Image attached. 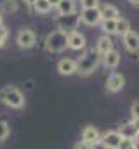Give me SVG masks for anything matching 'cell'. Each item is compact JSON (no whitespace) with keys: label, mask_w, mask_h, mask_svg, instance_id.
Listing matches in <instances>:
<instances>
[{"label":"cell","mask_w":139,"mask_h":149,"mask_svg":"<svg viewBox=\"0 0 139 149\" xmlns=\"http://www.w3.org/2000/svg\"><path fill=\"white\" fill-rule=\"evenodd\" d=\"M103 21V31L104 35H117L115 33V19H101Z\"/></svg>","instance_id":"obj_22"},{"label":"cell","mask_w":139,"mask_h":149,"mask_svg":"<svg viewBox=\"0 0 139 149\" xmlns=\"http://www.w3.org/2000/svg\"><path fill=\"white\" fill-rule=\"evenodd\" d=\"M0 102H4L5 106H9L12 109H21L25 106V95L19 88L7 85L0 90Z\"/></svg>","instance_id":"obj_2"},{"label":"cell","mask_w":139,"mask_h":149,"mask_svg":"<svg viewBox=\"0 0 139 149\" xmlns=\"http://www.w3.org/2000/svg\"><path fill=\"white\" fill-rule=\"evenodd\" d=\"M117 149H138V139H125L122 137Z\"/></svg>","instance_id":"obj_21"},{"label":"cell","mask_w":139,"mask_h":149,"mask_svg":"<svg viewBox=\"0 0 139 149\" xmlns=\"http://www.w3.org/2000/svg\"><path fill=\"white\" fill-rule=\"evenodd\" d=\"M101 141H103V144L108 149H117L118 144H120V141H122V137H120V134L117 130H111V132H106L104 134Z\"/></svg>","instance_id":"obj_12"},{"label":"cell","mask_w":139,"mask_h":149,"mask_svg":"<svg viewBox=\"0 0 139 149\" xmlns=\"http://www.w3.org/2000/svg\"><path fill=\"white\" fill-rule=\"evenodd\" d=\"M91 149H108V148L104 146L103 141L99 139V141H96V142H92V144H91Z\"/></svg>","instance_id":"obj_27"},{"label":"cell","mask_w":139,"mask_h":149,"mask_svg":"<svg viewBox=\"0 0 139 149\" xmlns=\"http://www.w3.org/2000/svg\"><path fill=\"white\" fill-rule=\"evenodd\" d=\"M37 43V35L32 30H21L18 33V45L21 49H33Z\"/></svg>","instance_id":"obj_7"},{"label":"cell","mask_w":139,"mask_h":149,"mask_svg":"<svg viewBox=\"0 0 139 149\" xmlns=\"http://www.w3.org/2000/svg\"><path fill=\"white\" fill-rule=\"evenodd\" d=\"M66 37H68V47L70 49H73V50H82V49H85L87 40H85V35H84V33H80V31H71Z\"/></svg>","instance_id":"obj_8"},{"label":"cell","mask_w":139,"mask_h":149,"mask_svg":"<svg viewBox=\"0 0 139 149\" xmlns=\"http://www.w3.org/2000/svg\"><path fill=\"white\" fill-rule=\"evenodd\" d=\"M99 7V0H82V9H96Z\"/></svg>","instance_id":"obj_25"},{"label":"cell","mask_w":139,"mask_h":149,"mask_svg":"<svg viewBox=\"0 0 139 149\" xmlns=\"http://www.w3.org/2000/svg\"><path fill=\"white\" fill-rule=\"evenodd\" d=\"M138 109H139V102L134 101L132 106H131V123H136V125H138V118H139Z\"/></svg>","instance_id":"obj_24"},{"label":"cell","mask_w":139,"mask_h":149,"mask_svg":"<svg viewBox=\"0 0 139 149\" xmlns=\"http://www.w3.org/2000/svg\"><path fill=\"white\" fill-rule=\"evenodd\" d=\"M26 90H33V81H32V80L26 81Z\"/></svg>","instance_id":"obj_29"},{"label":"cell","mask_w":139,"mask_h":149,"mask_svg":"<svg viewBox=\"0 0 139 149\" xmlns=\"http://www.w3.org/2000/svg\"><path fill=\"white\" fill-rule=\"evenodd\" d=\"M0 12H4V14H14V12H18V2L16 0H4Z\"/></svg>","instance_id":"obj_19"},{"label":"cell","mask_w":139,"mask_h":149,"mask_svg":"<svg viewBox=\"0 0 139 149\" xmlns=\"http://www.w3.org/2000/svg\"><path fill=\"white\" fill-rule=\"evenodd\" d=\"M9 132H11L9 123L5 120H0V141H5L9 137Z\"/></svg>","instance_id":"obj_23"},{"label":"cell","mask_w":139,"mask_h":149,"mask_svg":"<svg viewBox=\"0 0 139 149\" xmlns=\"http://www.w3.org/2000/svg\"><path fill=\"white\" fill-rule=\"evenodd\" d=\"M124 43H125L127 50H131V52H138V49H139V35H138V31L129 30V31L124 35Z\"/></svg>","instance_id":"obj_11"},{"label":"cell","mask_w":139,"mask_h":149,"mask_svg":"<svg viewBox=\"0 0 139 149\" xmlns=\"http://www.w3.org/2000/svg\"><path fill=\"white\" fill-rule=\"evenodd\" d=\"M80 21L87 26H96L101 23V14H99V9H84L82 14H80Z\"/></svg>","instance_id":"obj_6"},{"label":"cell","mask_w":139,"mask_h":149,"mask_svg":"<svg viewBox=\"0 0 139 149\" xmlns=\"http://www.w3.org/2000/svg\"><path fill=\"white\" fill-rule=\"evenodd\" d=\"M0 24H2V12H0Z\"/></svg>","instance_id":"obj_33"},{"label":"cell","mask_w":139,"mask_h":149,"mask_svg":"<svg viewBox=\"0 0 139 149\" xmlns=\"http://www.w3.org/2000/svg\"><path fill=\"white\" fill-rule=\"evenodd\" d=\"M124 85H125V78H124V74L117 73V71H113V73L108 76V80H106V90L111 92V94L120 92V90L124 88Z\"/></svg>","instance_id":"obj_5"},{"label":"cell","mask_w":139,"mask_h":149,"mask_svg":"<svg viewBox=\"0 0 139 149\" xmlns=\"http://www.w3.org/2000/svg\"><path fill=\"white\" fill-rule=\"evenodd\" d=\"M33 7H35V10H37V12H40V14H47V12L52 9V7H51V3H49L47 0H35Z\"/></svg>","instance_id":"obj_20"},{"label":"cell","mask_w":139,"mask_h":149,"mask_svg":"<svg viewBox=\"0 0 139 149\" xmlns=\"http://www.w3.org/2000/svg\"><path fill=\"white\" fill-rule=\"evenodd\" d=\"M129 2H131L132 5H136V7H138V2H139V0H129Z\"/></svg>","instance_id":"obj_32"},{"label":"cell","mask_w":139,"mask_h":149,"mask_svg":"<svg viewBox=\"0 0 139 149\" xmlns=\"http://www.w3.org/2000/svg\"><path fill=\"white\" fill-rule=\"evenodd\" d=\"M80 24V14H77V12H73V14H59L58 17H56V26H58V30L59 31H63V33H71V31H77V26Z\"/></svg>","instance_id":"obj_4"},{"label":"cell","mask_w":139,"mask_h":149,"mask_svg":"<svg viewBox=\"0 0 139 149\" xmlns=\"http://www.w3.org/2000/svg\"><path fill=\"white\" fill-rule=\"evenodd\" d=\"M129 30H131V23L125 17H117L115 19V33L117 35H122L124 37Z\"/></svg>","instance_id":"obj_18"},{"label":"cell","mask_w":139,"mask_h":149,"mask_svg":"<svg viewBox=\"0 0 139 149\" xmlns=\"http://www.w3.org/2000/svg\"><path fill=\"white\" fill-rule=\"evenodd\" d=\"M75 149H91V144L89 142H84V141H78L75 144Z\"/></svg>","instance_id":"obj_28"},{"label":"cell","mask_w":139,"mask_h":149,"mask_svg":"<svg viewBox=\"0 0 139 149\" xmlns=\"http://www.w3.org/2000/svg\"><path fill=\"white\" fill-rule=\"evenodd\" d=\"M113 49V42H111V38L108 37V35H103V37L98 40V45H96V52H98V56L99 57H103L106 52H110Z\"/></svg>","instance_id":"obj_15"},{"label":"cell","mask_w":139,"mask_h":149,"mask_svg":"<svg viewBox=\"0 0 139 149\" xmlns=\"http://www.w3.org/2000/svg\"><path fill=\"white\" fill-rule=\"evenodd\" d=\"M23 2H25L26 5H33V3H35V0H23Z\"/></svg>","instance_id":"obj_31"},{"label":"cell","mask_w":139,"mask_h":149,"mask_svg":"<svg viewBox=\"0 0 139 149\" xmlns=\"http://www.w3.org/2000/svg\"><path fill=\"white\" fill-rule=\"evenodd\" d=\"M82 141H84V142H89V144L99 141V132H98V128H96V127H91V125L85 127V128L82 130Z\"/></svg>","instance_id":"obj_16"},{"label":"cell","mask_w":139,"mask_h":149,"mask_svg":"<svg viewBox=\"0 0 139 149\" xmlns=\"http://www.w3.org/2000/svg\"><path fill=\"white\" fill-rule=\"evenodd\" d=\"M58 71L63 74V76H70V74L77 73V61L75 59H61L58 63Z\"/></svg>","instance_id":"obj_9"},{"label":"cell","mask_w":139,"mask_h":149,"mask_svg":"<svg viewBox=\"0 0 139 149\" xmlns=\"http://www.w3.org/2000/svg\"><path fill=\"white\" fill-rule=\"evenodd\" d=\"M99 63H101V57L98 56V52L94 49H91L77 61V73L82 74V76H89L91 73H94L98 70Z\"/></svg>","instance_id":"obj_1"},{"label":"cell","mask_w":139,"mask_h":149,"mask_svg":"<svg viewBox=\"0 0 139 149\" xmlns=\"http://www.w3.org/2000/svg\"><path fill=\"white\" fill-rule=\"evenodd\" d=\"M98 9H99L101 19H117V17H120L118 9H117L115 5H111V3H103V5L98 7Z\"/></svg>","instance_id":"obj_13"},{"label":"cell","mask_w":139,"mask_h":149,"mask_svg":"<svg viewBox=\"0 0 139 149\" xmlns=\"http://www.w3.org/2000/svg\"><path fill=\"white\" fill-rule=\"evenodd\" d=\"M66 47H68V37H66V33H63L59 30L51 31L45 38V49L51 54H59V52L66 50Z\"/></svg>","instance_id":"obj_3"},{"label":"cell","mask_w":139,"mask_h":149,"mask_svg":"<svg viewBox=\"0 0 139 149\" xmlns=\"http://www.w3.org/2000/svg\"><path fill=\"white\" fill-rule=\"evenodd\" d=\"M101 59H103V64H104L106 70H115V68L120 64V54H118L115 49H111L110 52H106Z\"/></svg>","instance_id":"obj_10"},{"label":"cell","mask_w":139,"mask_h":149,"mask_svg":"<svg viewBox=\"0 0 139 149\" xmlns=\"http://www.w3.org/2000/svg\"><path fill=\"white\" fill-rule=\"evenodd\" d=\"M9 37V31H7V28L4 26V24H0V49L5 45V40Z\"/></svg>","instance_id":"obj_26"},{"label":"cell","mask_w":139,"mask_h":149,"mask_svg":"<svg viewBox=\"0 0 139 149\" xmlns=\"http://www.w3.org/2000/svg\"><path fill=\"white\" fill-rule=\"evenodd\" d=\"M56 7H58V10H59L61 16H63V14H73L75 9H77L75 0H59V3H58Z\"/></svg>","instance_id":"obj_17"},{"label":"cell","mask_w":139,"mask_h":149,"mask_svg":"<svg viewBox=\"0 0 139 149\" xmlns=\"http://www.w3.org/2000/svg\"><path fill=\"white\" fill-rule=\"evenodd\" d=\"M118 134H120V137H125V139H138V125L136 123H125V125H122L118 130H117Z\"/></svg>","instance_id":"obj_14"},{"label":"cell","mask_w":139,"mask_h":149,"mask_svg":"<svg viewBox=\"0 0 139 149\" xmlns=\"http://www.w3.org/2000/svg\"><path fill=\"white\" fill-rule=\"evenodd\" d=\"M49 3H51V7H56L58 3H59V0H47Z\"/></svg>","instance_id":"obj_30"}]
</instances>
